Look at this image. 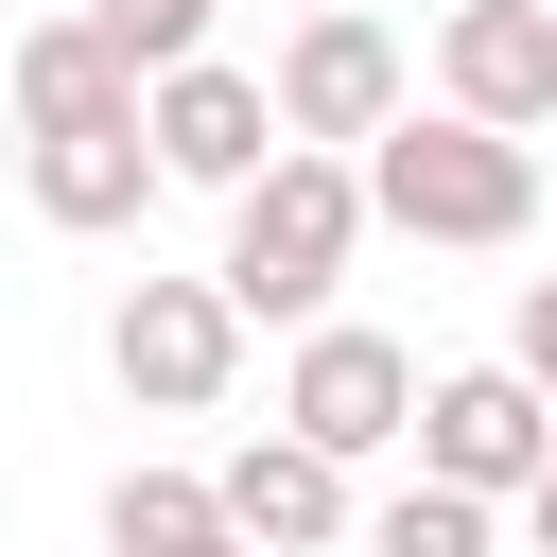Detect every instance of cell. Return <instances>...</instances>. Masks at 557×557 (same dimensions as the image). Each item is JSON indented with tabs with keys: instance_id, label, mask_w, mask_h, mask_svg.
I'll return each mask as SVG.
<instances>
[{
	"instance_id": "cell-1",
	"label": "cell",
	"mask_w": 557,
	"mask_h": 557,
	"mask_svg": "<svg viewBox=\"0 0 557 557\" xmlns=\"http://www.w3.org/2000/svg\"><path fill=\"white\" fill-rule=\"evenodd\" d=\"M383 209H366V157H278L244 209H226V296H244V331H331V278H348V244H366Z\"/></svg>"
},
{
	"instance_id": "cell-2",
	"label": "cell",
	"mask_w": 557,
	"mask_h": 557,
	"mask_svg": "<svg viewBox=\"0 0 557 557\" xmlns=\"http://www.w3.org/2000/svg\"><path fill=\"white\" fill-rule=\"evenodd\" d=\"M366 209H383L400 244H522V226H540V139H487V122L418 104V122L366 157Z\"/></svg>"
},
{
	"instance_id": "cell-3",
	"label": "cell",
	"mask_w": 557,
	"mask_h": 557,
	"mask_svg": "<svg viewBox=\"0 0 557 557\" xmlns=\"http://www.w3.org/2000/svg\"><path fill=\"white\" fill-rule=\"evenodd\" d=\"M278 122H296V157H383V139L418 122L400 35H383L366 0H313V17L278 35Z\"/></svg>"
},
{
	"instance_id": "cell-4",
	"label": "cell",
	"mask_w": 557,
	"mask_h": 557,
	"mask_svg": "<svg viewBox=\"0 0 557 557\" xmlns=\"http://www.w3.org/2000/svg\"><path fill=\"white\" fill-rule=\"evenodd\" d=\"M418 400H435V383H418V348H400V331H348V313H331V331H296V366H278V435H313L331 470L400 453V435H418Z\"/></svg>"
},
{
	"instance_id": "cell-5",
	"label": "cell",
	"mask_w": 557,
	"mask_h": 557,
	"mask_svg": "<svg viewBox=\"0 0 557 557\" xmlns=\"http://www.w3.org/2000/svg\"><path fill=\"white\" fill-rule=\"evenodd\" d=\"M104 366H122L139 418H209V400L244 383V296H226V278H139V296L104 313Z\"/></svg>"
},
{
	"instance_id": "cell-6",
	"label": "cell",
	"mask_w": 557,
	"mask_h": 557,
	"mask_svg": "<svg viewBox=\"0 0 557 557\" xmlns=\"http://www.w3.org/2000/svg\"><path fill=\"white\" fill-rule=\"evenodd\" d=\"M418 470L470 487V505H540V470H557V400H540L522 366H453V383L418 400Z\"/></svg>"
},
{
	"instance_id": "cell-7",
	"label": "cell",
	"mask_w": 557,
	"mask_h": 557,
	"mask_svg": "<svg viewBox=\"0 0 557 557\" xmlns=\"http://www.w3.org/2000/svg\"><path fill=\"white\" fill-rule=\"evenodd\" d=\"M278 157H296L278 70H226V52H209V70H174V87H157V174H174V191H226V209H244Z\"/></svg>"
},
{
	"instance_id": "cell-8",
	"label": "cell",
	"mask_w": 557,
	"mask_h": 557,
	"mask_svg": "<svg viewBox=\"0 0 557 557\" xmlns=\"http://www.w3.org/2000/svg\"><path fill=\"white\" fill-rule=\"evenodd\" d=\"M435 104L487 122V139H540L557 122V0H453L435 17Z\"/></svg>"
},
{
	"instance_id": "cell-9",
	"label": "cell",
	"mask_w": 557,
	"mask_h": 557,
	"mask_svg": "<svg viewBox=\"0 0 557 557\" xmlns=\"http://www.w3.org/2000/svg\"><path fill=\"white\" fill-rule=\"evenodd\" d=\"M17 122H35V139H139V122H157V87H139V70L104 52V17L70 0V17H35V35H17Z\"/></svg>"
},
{
	"instance_id": "cell-10",
	"label": "cell",
	"mask_w": 557,
	"mask_h": 557,
	"mask_svg": "<svg viewBox=\"0 0 557 557\" xmlns=\"http://www.w3.org/2000/svg\"><path fill=\"white\" fill-rule=\"evenodd\" d=\"M209 487H226V522H244L261 557H331V540H366V505H348V470H331L313 435H244Z\"/></svg>"
},
{
	"instance_id": "cell-11",
	"label": "cell",
	"mask_w": 557,
	"mask_h": 557,
	"mask_svg": "<svg viewBox=\"0 0 557 557\" xmlns=\"http://www.w3.org/2000/svg\"><path fill=\"white\" fill-rule=\"evenodd\" d=\"M104 557H261V540L226 522L209 470H122V487H104Z\"/></svg>"
},
{
	"instance_id": "cell-12",
	"label": "cell",
	"mask_w": 557,
	"mask_h": 557,
	"mask_svg": "<svg viewBox=\"0 0 557 557\" xmlns=\"http://www.w3.org/2000/svg\"><path fill=\"white\" fill-rule=\"evenodd\" d=\"M157 191H174V174H157V122H139V139H35V209H52V226H139Z\"/></svg>"
},
{
	"instance_id": "cell-13",
	"label": "cell",
	"mask_w": 557,
	"mask_h": 557,
	"mask_svg": "<svg viewBox=\"0 0 557 557\" xmlns=\"http://www.w3.org/2000/svg\"><path fill=\"white\" fill-rule=\"evenodd\" d=\"M366 557H487V505L418 470V487H383V505H366Z\"/></svg>"
},
{
	"instance_id": "cell-14",
	"label": "cell",
	"mask_w": 557,
	"mask_h": 557,
	"mask_svg": "<svg viewBox=\"0 0 557 557\" xmlns=\"http://www.w3.org/2000/svg\"><path fill=\"white\" fill-rule=\"evenodd\" d=\"M505 366H522V383L557 400V278H522V313H505Z\"/></svg>"
},
{
	"instance_id": "cell-15",
	"label": "cell",
	"mask_w": 557,
	"mask_h": 557,
	"mask_svg": "<svg viewBox=\"0 0 557 557\" xmlns=\"http://www.w3.org/2000/svg\"><path fill=\"white\" fill-rule=\"evenodd\" d=\"M522 540H540V557H557V470H540V505H522Z\"/></svg>"
}]
</instances>
